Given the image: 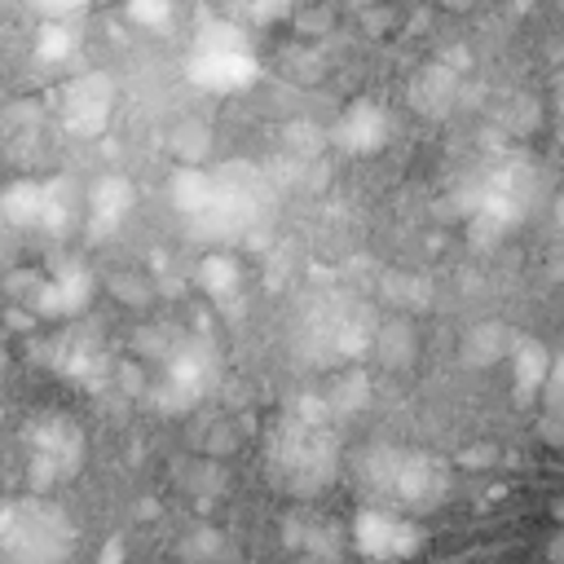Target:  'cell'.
<instances>
[{
  "label": "cell",
  "mask_w": 564,
  "mask_h": 564,
  "mask_svg": "<svg viewBox=\"0 0 564 564\" xmlns=\"http://www.w3.org/2000/svg\"><path fill=\"white\" fill-rule=\"evenodd\" d=\"M75 546L66 511L48 498H22L0 511V555L9 564H62Z\"/></svg>",
  "instance_id": "cell-1"
},
{
  "label": "cell",
  "mask_w": 564,
  "mask_h": 564,
  "mask_svg": "<svg viewBox=\"0 0 564 564\" xmlns=\"http://www.w3.org/2000/svg\"><path fill=\"white\" fill-rule=\"evenodd\" d=\"M256 53L247 44V31L234 26V22H212L203 26L198 44H194V57H189V79L198 88H212V93H238L256 79Z\"/></svg>",
  "instance_id": "cell-2"
},
{
  "label": "cell",
  "mask_w": 564,
  "mask_h": 564,
  "mask_svg": "<svg viewBox=\"0 0 564 564\" xmlns=\"http://www.w3.org/2000/svg\"><path fill=\"white\" fill-rule=\"evenodd\" d=\"M366 480L379 494H397L410 507H432L445 494V467L432 454H405V449H375L366 463Z\"/></svg>",
  "instance_id": "cell-3"
},
{
  "label": "cell",
  "mask_w": 564,
  "mask_h": 564,
  "mask_svg": "<svg viewBox=\"0 0 564 564\" xmlns=\"http://www.w3.org/2000/svg\"><path fill=\"white\" fill-rule=\"evenodd\" d=\"M352 546L375 564H405L423 546V529L388 507H361L352 516Z\"/></svg>",
  "instance_id": "cell-4"
},
{
  "label": "cell",
  "mask_w": 564,
  "mask_h": 564,
  "mask_svg": "<svg viewBox=\"0 0 564 564\" xmlns=\"http://www.w3.org/2000/svg\"><path fill=\"white\" fill-rule=\"evenodd\" d=\"M278 463H282V480L286 485H300V489H313L330 476L335 467V445L322 427L313 423H291L282 436H278Z\"/></svg>",
  "instance_id": "cell-5"
},
{
  "label": "cell",
  "mask_w": 564,
  "mask_h": 564,
  "mask_svg": "<svg viewBox=\"0 0 564 564\" xmlns=\"http://www.w3.org/2000/svg\"><path fill=\"white\" fill-rule=\"evenodd\" d=\"M110 106H115V84L101 70L70 79L62 93V115H66L70 132H79V137H97L110 119Z\"/></svg>",
  "instance_id": "cell-6"
},
{
  "label": "cell",
  "mask_w": 564,
  "mask_h": 564,
  "mask_svg": "<svg viewBox=\"0 0 564 564\" xmlns=\"http://www.w3.org/2000/svg\"><path fill=\"white\" fill-rule=\"evenodd\" d=\"M388 132H392L388 115H383L375 101H366V97L352 101V106L339 115V123H335V141H339L344 150H352V154H375V150H383Z\"/></svg>",
  "instance_id": "cell-7"
},
{
  "label": "cell",
  "mask_w": 564,
  "mask_h": 564,
  "mask_svg": "<svg viewBox=\"0 0 564 564\" xmlns=\"http://www.w3.org/2000/svg\"><path fill=\"white\" fill-rule=\"evenodd\" d=\"M132 207V185L123 176H101L88 189V225L93 234H110Z\"/></svg>",
  "instance_id": "cell-8"
},
{
  "label": "cell",
  "mask_w": 564,
  "mask_h": 564,
  "mask_svg": "<svg viewBox=\"0 0 564 564\" xmlns=\"http://www.w3.org/2000/svg\"><path fill=\"white\" fill-rule=\"evenodd\" d=\"M551 375V348L542 339H520L511 348V379H516V397L520 401H538Z\"/></svg>",
  "instance_id": "cell-9"
},
{
  "label": "cell",
  "mask_w": 564,
  "mask_h": 564,
  "mask_svg": "<svg viewBox=\"0 0 564 564\" xmlns=\"http://www.w3.org/2000/svg\"><path fill=\"white\" fill-rule=\"evenodd\" d=\"M198 282L212 295H234L238 291V260L229 251H207L198 264Z\"/></svg>",
  "instance_id": "cell-10"
},
{
  "label": "cell",
  "mask_w": 564,
  "mask_h": 564,
  "mask_svg": "<svg viewBox=\"0 0 564 564\" xmlns=\"http://www.w3.org/2000/svg\"><path fill=\"white\" fill-rule=\"evenodd\" d=\"M449 93H454V75H449L445 66H432V70H423V75H419V84H414L419 110H423V106H427V110H441V106L449 101Z\"/></svg>",
  "instance_id": "cell-11"
},
{
  "label": "cell",
  "mask_w": 564,
  "mask_h": 564,
  "mask_svg": "<svg viewBox=\"0 0 564 564\" xmlns=\"http://www.w3.org/2000/svg\"><path fill=\"white\" fill-rule=\"evenodd\" d=\"M70 48H75V31H70V26L53 22V26H44V31H40V57H53V62H62Z\"/></svg>",
  "instance_id": "cell-12"
},
{
  "label": "cell",
  "mask_w": 564,
  "mask_h": 564,
  "mask_svg": "<svg viewBox=\"0 0 564 564\" xmlns=\"http://www.w3.org/2000/svg\"><path fill=\"white\" fill-rule=\"evenodd\" d=\"M551 414H564V348L551 352V375H546V388H542Z\"/></svg>",
  "instance_id": "cell-13"
},
{
  "label": "cell",
  "mask_w": 564,
  "mask_h": 564,
  "mask_svg": "<svg viewBox=\"0 0 564 564\" xmlns=\"http://www.w3.org/2000/svg\"><path fill=\"white\" fill-rule=\"evenodd\" d=\"M172 9L167 4H128V18H137V22H163Z\"/></svg>",
  "instance_id": "cell-14"
},
{
  "label": "cell",
  "mask_w": 564,
  "mask_h": 564,
  "mask_svg": "<svg viewBox=\"0 0 564 564\" xmlns=\"http://www.w3.org/2000/svg\"><path fill=\"white\" fill-rule=\"evenodd\" d=\"M242 18H251V22H273V18H286V4H247Z\"/></svg>",
  "instance_id": "cell-15"
},
{
  "label": "cell",
  "mask_w": 564,
  "mask_h": 564,
  "mask_svg": "<svg viewBox=\"0 0 564 564\" xmlns=\"http://www.w3.org/2000/svg\"><path fill=\"white\" fill-rule=\"evenodd\" d=\"M115 560H119V538H115V542H110V551H106V555H101V564H115Z\"/></svg>",
  "instance_id": "cell-16"
},
{
  "label": "cell",
  "mask_w": 564,
  "mask_h": 564,
  "mask_svg": "<svg viewBox=\"0 0 564 564\" xmlns=\"http://www.w3.org/2000/svg\"><path fill=\"white\" fill-rule=\"evenodd\" d=\"M555 516H560V524H564V502H560V507H555Z\"/></svg>",
  "instance_id": "cell-17"
},
{
  "label": "cell",
  "mask_w": 564,
  "mask_h": 564,
  "mask_svg": "<svg viewBox=\"0 0 564 564\" xmlns=\"http://www.w3.org/2000/svg\"><path fill=\"white\" fill-rule=\"evenodd\" d=\"M560 225H564V198H560Z\"/></svg>",
  "instance_id": "cell-18"
},
{
  "label": "cell",
  "mask_w": 564,
  "mask_h": 564,
  "mask_svg": "<svg viewBox=\"0 0 564 564\" xmlns=\"http://www.w3.org/2000/svg\"><path fill=\"white\" fill-rule=\"evenodd\" d=\"M560 110H564V101H560Z\"/></svg>",
  "instance_id": "cell-19"
}]
</instances>
